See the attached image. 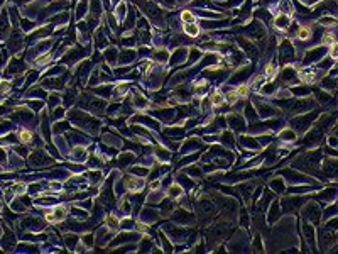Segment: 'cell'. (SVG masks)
I'll list each match as a JSON object with an SVG mask.
<instances>
[{
  "label": "cell",
  "mask_w": 338,
  "mask_h": 254,
  "mask_svg": "<svg viewBox=\"0 0 338 254\" xmlns=\"http://www.w3.org/2000/svg\"><path fill=\"white\" fill-rule=\"evenodd\" d=\"M299 76H301L304 81H313L315 75H313V73H303V71H301V73H299Z\"/></svg>",
  "instance_id": "11"
},
{
  "label": "cell",
  "mask_w": 338,
  "mask_h": 254,
  "mask_svg": "<svg viewBox=\"0 0 338 254\" xmlns=\"http://www.w3.org/2000/svg\"><path fill=\"white\" fill-rule=\"evenodd\" d=\"M181 17H183V20H184V22H188V24H189V22H194V15L191 14V12H183Z\"/></svg>",
  "instance_id": "9"
},
{
  "label": "cell",
  "mask_w": 338,
  "mask_h": 254,
  "mask_svg": "<svg viewBox=\"0 0 338 254\" xmlns=\"http://www.w3.org/2000/svg\"><path fill=\"white\" fill-rule=\"evenodd\" d=\"M211 103H213V105H222L223 103V95L220 93V91H215V93L211 95Z\"/></svg>",
  "instance_id": "2"
},
{
  "label": "cell",
  "mask_w": 338,
  "mask_h": 254,
  "mask_svg": "<svg viewBox=\"0 0 338 254\" xmlns=\"http://www.w3.org/2000/svg\"><path fill=\"white\" fill-rule=\"evenodd\" d=\"M107 225H110L112 229H117V227H119V220H117L114 215H110V217L107 219Z\"/></svg>",
  "instance_id": "8"
},
{
  "label": "cell",
  "mask_w": 338,
  "mask_h": 254,
  "mask_svg": "<svg viewBox=\"0 0 338 254\" xmlns=\"http://www.w3.org/2000/svg\"><path fill=\"white\" fill-rule=\"evenodd\" d=\"M282 137H286V139H294L293 132H282Z\"/></svg>",
  "instance_id": "18"
},
{
  "label": "cell",
  "mask_w": 338,
  "mask_h": 254,
  "mask_svg": "<svg viewBox=\"0 0 338 254\" xmlns=\"http://www.w3.org/2000/svg\"><path fill=\"white\" fill-rule=\"evenodd\" d=\"M331 58H336V44H331Z\"/></svg>",
  "instance_id": "17"
},
{
  "label": "cell",
  "mask_w": 338,
  "mask_h": 254,
  "mask_svg": "<svg viewBox=\"0 0 338 254\" xmlns=\"http://www.w3.org/2000/svg\"><path fill=\"white\" fill-rule=\"evenodd\" d=\"M310 34H311V32L308 31L306 27H303V29H299V31H298V37H299L301 41H306L308 37H310Z\"/></svg>",
  "instance_id": "5"
},
{
  "label": "cell",
  "mask_w": 338,
  "mask_h": 254,
  "mask_svg": "<svg viewBox=\"0 0 338 254\" xmlns=\"http://www.w3.org/2000/svg\"><path fill=\"white\" fill-rule=\"evenodd\" d=\"M184 31H186L188 36H198V34H199V29L196 27V26H193V24H191V26L188 24V26L184 27Z\"/></svg>",
  "instance_id": "4"
},
{
  "label": "cell",
  "mask_w": 338,
  "mask_h": 254,
  "mask_svg": "<svg viewBox=\"0 0 338 254\" xmlns=\"http://www.w3.org/2000/svg\"><path fill=\"white\" fill-rule=\"evenodd\" d=\"M20 141H24V143H31V141H32V134L29 131H20Z\"/></svg>",
  "instance_id": "6"
},
{
  "label": "cell",
  "mask_w": 338,
  "mask_h": 254,
  "mask_svg": "<svg viewBox=\"0 0 338 254\" xmlns=\"http://www.w3.org/2000/svg\"><path fill=\"white\" fill-rule=\"evenodd\" d=\"M287 24H289V17H284V15L277 17V20H276V26H277L279 29H284V27H287Z\"/></svg>",
  "instance_id": "3"
},
{
  "label": "cell",
  "mask_w": 338,
  "mask_h": 254,
  "mask_svg": "<svg viewBox=\"0 0 338 254\" xmlns=\"http://www.w3.org/2000/svg\"><path fill=\"white\" fill-rule=\"evenodd\" d=\"M127 185L130 186V188H140V186H142V180H134V178H129L127 180Z\"/></svg>",
  "instance_id": "7"
},
{
  "label": "cell",
  "mask_w": 338,
  "mask_h": 254,
  "mask_svg": "<svg viewBox=\"0 0 338 254\" xmlns=\"http://www.w3.org/2000/svg\"><path fill=\"white\" fill-rule=\"evenodd\" d=\"M181 193V190L178 188V186H173V188H171V195H179Z\"/></svg>",
  "instance_id": "16"
},
{
  "label": "cell",
  "mask_w": 338,
  "mask_h": 254,
  "mask_svg": "<svg viewBox=\"0 0 338 254\" xmlns=\"http://www.w3.org/2000/svg\"><path fill=\"white\" fill-rule=\"evenodd\" d=\"M237 98H239V95H237V91H230V93H228V102H230V103L237 102Z\"/></svg>",
  "instance_id": "14"
},
{
  "label": "cell",
  "mask_w": 338,
  "mask_h": 254,
  "mask_svg": "<svg viewBox=\"0 0 338 254\" xmlns=\"http://www.w3.org/2000/svg\"><path fill=\"white\" fill-rule=\"evenodd\" d=\"M14 190H15V193L22 195L24 191H26V186H24V185H15V188H14Z\"/></svg>",
  "instance_id": "15"
},
{
  "label": "cell",
  "mask_w": 338,
  "mask_h": 254,
  "mask_svg": "<svg viewBox=\"0 0 338 254\" xmlns=\"http://www.w3.org/2000/svg\"><path fill=\"white\" fill-rule=\"evenodd\" d=\"M247 93H249V86L240 85L239 90H237V95H239V97H247Z\"/></svg>",
  "instance_id": "10"
},
{
  "label": "cell",
  "mask_w": 338,
  "mask_h": 254,
  "mask_svg": "<svg viewBox=\"0 0 338 254\" xmlns=\"http://www.w3.org/2000/svg\"><path fill=\"white\" fill-rule=\"evenodd\" d=\"M265 75H267V76H274V75H276V68L269 65V66L265 68Z\"/></svg>",
  "instance_id": "13"
},
{
  "label": "cell",
  "mask_w": 338,
  "mask_h": 254,
  "mask_svg": "<svg viewBox=\"0 0 338 254\" xmlns=\"http://www.w3.org/2000/svg\"><path fill=\"white\" fill-rule=\"evenodd\" d=\"M323 41H325V44H333V43H335V36H333V34H326V36L323 37Z\"/></svg>",
  "instance_id": "12"
},
{
  "label": "cell",
  "mask_w": 338,
  "mask_h": 254,
  "mask_svg": "<svg viewBox=\"0 0 338 254\" xmlns=\"http://www.w3.org/2000/svg\"><path fill=\"white\" fill-rule=\"evenodd\" d=\"M53 215H54V220H63L66 217V209L64 207H56Z\"/></svg>",
  "instance_id": "1"
},
{
  "label": "cell",
  "mask_w": 338,
  "mask_h": 254,
  "mask_svg": "<svg viewBox=\"0 0 338 254\" xmlns=\"http://www.w3.org/2000/svg\"><path fill=\"white\" fill-rule=\"evenodd\" d=\"M0 209H2V202H0Z\"/></svg>",
  "instance_id": "19"
}]
</instances>
